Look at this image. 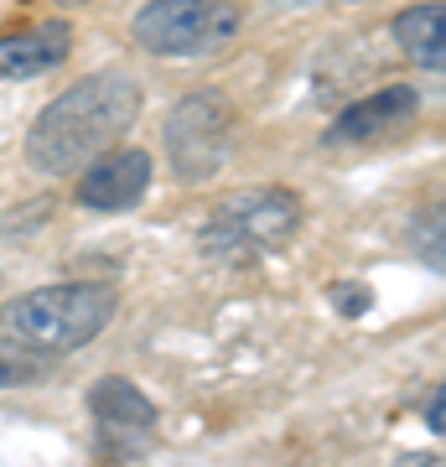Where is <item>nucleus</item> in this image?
Segmentation results:
<instances>
[{
	"instance_id": "0eeeda50",
	"label": "nucleus",
	"mask_w": 446,
	"mask_h": 467,
	"mask_svg": "<svg viewBox=\"0 0 446 467\" xmlns=\"http://www.w3.org/2000/svg\"><path fill=\"white\" fill-rule=\"evenodd\" d=\"M78 177V202L94 213H125L146 198L150 187V156L146 150H99L94 161H83Z\"/></svg>"
},
{
	"instance_id": "9b49d317",
	"label": "nucleus",
	"mask_w": 446,
	"mask_h": 467,
	"mask_svg": "<svg viewBox=\"0 0 446 467\" xmlns=\"http://www.w3.org/2000/svg\"><path fill=\"white\" fill-rule=\"evenodd\" d=\"M36 374H42V353L0 337V384H32Z\"/></svg>"
},
{
	"instance_id": "1a4fd4ad",
	"label": "nucleus",
	"mask_w": 446,
	"mask_h": 467,
	"mask_svg": "<svg viewBox=\"0 0 446 467\" xmlns=\"http://www.w3.org/2000/svg\"><path fill=\"white\" fill-rule=\"evenodd\" d=\"M415 109H420V94H415L410 84H389V88L368 94L364 104H353V109H343V115L332 119L327 146H364V140H379V135L399 130L405 119H415Z\"/></svg>"
},
{
	"instance_id": "7ed1b4c3",
	"label": "nucleus",
	"mask_w": 446,
	"mask_h": 467,
	"mask_svg": "<svg viewBox=\"0 0 446 467\" xmlns=\"http://www.w3.org/2000/svg\"><path fill=\"white\" fill-rule=\"evenodd\" d=\"M296 229H301V198L291 187H244V192L218 198L198 244L213 260H254V254L281 250Z\"/></svg>"
},
{
	"instance_id": "f03ea898",
	"label": "nucleus",
	"mask_w": 446,
	"mask_h": 467,
	"mask_svg": "<svg viewBox=\"0 0 446 467\" xmlns=\"http://www.w3.org/2000/svg\"><path fill=\"white\" fill-rule=\"evenodd\" d=\"M115 285H99V281H63V285H42V291H26V296L5 301V333L11 343L32 353H73L83 343L109 327L115 317Z\"/></svg>"
},
{
	"instance_id": "9d476101",
	"label": "nucleus",
	"mask_w": 446,
	"mask_h": 467,
	"mask_svg": "<svg viewBox=\"0 0 446 467\" xmlns=\"http://www.w3.org/2000/svg\"><path fill=\"white\" fill-rule=\"evenodd\" d=\"M441 26H446V5L441 0H426V5H405L395 16V42L405 47V57L430 73L446 67V42H441Z\"/></svg>"
},
{
	"instance_id": "423d86ee",
	"label": "nucleus",
	"mask_w": 446,
	"mask_h": 467,
	"mask_svg": "<svg viewBox=\"0 0 446 467\" xmlns=\"http://www.w3.org/2000/svg\"><path fill=\"white\" fill-rule=\"evenodd\" d=\"M88 416H94V426L104 436V451H115V457L146 447L150 431H156V405L119 374H109V379H99L88 389Z\"/></svg>"
},
{
	"instance_id": "f257e3e1",
	"label": "nucleus",
	"mask_w": 446,
	"mask_h": 467,
	"mask_svg": "<svg viewBox=\"0 0 446 467\" xmlns=\"http://www.w3.org/2000/svg\"><path fill=\"white\" fill-rule=\"evenodd\" d=\"M140 115V84H135L130 73H94V78H83L73 84L67 94L42 109L32 119V130H26V161L36 171H78L83 161H94L99 150H109L119 135L135 125Z\"/></svg>"
},
{
	"instance_id": "20e7f679",
	"label": "nucleus",
	"mask_w": 446,
	"mask_h": 467,
	"mask_svg": "<svg viewBox=\"0 0 446 467\" xmlns=\"http://www.w3.org/2000/svg\"><path fill=\"white\" fill-rule=\"evenodd\" d=\"M239 5L233 0H150L135 11V47L156 57H198L223 47L239 32Z\"/></svg>"
},
{
	"instance_id": "6e6552de",
	"label": "nucleus",
	"mask_w": 446,
	"mask_h": 467,
	"mask_svg": "<svg viewBox=\"0 0 446 467\" xmlns=\"http://www.w3.org/2000/svg\"><path fill=\"white\" fill-rule=\"evenodd\" d=\"M67 52H73V26L57 16L11 26V32H0V78H36L63 63Z\"/></svg>"
},
{
	"instance_id": "39448f33",
	"label": "nucleus",
	"mask_w": 446,
	"mask_h": 467,
	"mask_svg": "<svg viewBox=\"0 0 446 467\" xmlns=\"http://www.w3.org/2000/svg\"><path fill=\"white\" fill-rule=\"evenodd\" d=\"M166 146L182 177H208L229 150V104L223 99H187L166 119Z\"/></svg>"
},
{
	"instance_id": "f8f14e48",
	"label": "nucleus",
	"mask_w": 446,
	"mask_h": 467,
	"mask_svg": "<svg viewBox=\"0 0 446 467\" xmlns=\"http://www.w3.org/2000/svg\"><path fill=\"white\" fill-rule=\"evenodd\" d=\"M332 296H337V312H364L368 306V285H337Z\"/></svg>"
}]
</instances>
